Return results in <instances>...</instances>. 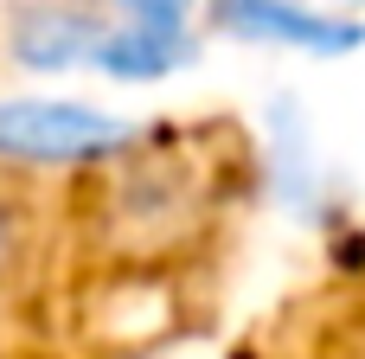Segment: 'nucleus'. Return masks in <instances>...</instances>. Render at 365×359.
Returning a JSON list of instances; mask_svg holds the SVG:
<instances>
[{
    "label": "nucleus",
    "mask_w": 365,
    "mask_h": 359,
    "mask_svg": "<svg viewBox=\"0 0 365 359\" xmlns=\"http://www.w3.org/2000/svg\"><path fill=\"white\" fill-rule=\"evenodd\" d=\"M13 263H19V225H13V206L0 199V289L13 276Z\"/></svg>",
    "instance_id": "1"
}]
</instances>
